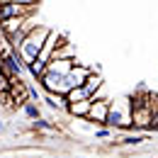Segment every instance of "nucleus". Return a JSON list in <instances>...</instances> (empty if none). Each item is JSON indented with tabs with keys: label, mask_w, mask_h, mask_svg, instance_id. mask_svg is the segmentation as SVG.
<instances>
[{
	"label": "nucleus",
	"mask_w": 158,
	"mask_h": 158,
	"mask_svg": "<svg viewBox=\"0 0 158 158\" xmlns=\"http://www.w3.org/2000/svg\"><path fill=\"white\" fill-rule=\"evenodd\" d=\"M46 37H49V27H44V24H34V29L22 39V44L17 46V56L22 59L24 66L32 63V61H37L41 46H44V41H46Z\"/></svg>",
	"instance_id": "f257e3e1"
},
{
	"label": "nucleus",
	"mask_w": 158,
	"mask_h": 158,
	"mask_svg": "<svg viewBox=\"0 0 158 158\" xmlns=\"http://www.w3.org/2000/svg\"><path fill=\"white\" fill-rule=\"evenodd\" d=\"M32 15V7H22L17 2H10V0H0V22L5 20H24Z\"/></svg>",
	"instance_id": "f03ea898"
},
{
	"label": "nucleus",
	"mask_w": 158,
	"mask_h": 158,
	"mask_svg": "<svg viewBox=\"0 0 158 158\" xmlns=\"http://www.w3.org/2000/svg\"><path fill=\"white\" fill-rule=\"evenodd\" d=\"M24 73V63L17 56V51H7L2 56V76L5 78H20Z\"/></svg>",
	"instance_id": "7ed1b4c3"
},
{
	"label": "nucleus",
	"mask_w": 158,
	"mask_h": 158,
	"mask_svg": "<svg viewBox=\"0 0 158 158\" xmlns=\"http://www.w3.org/2000/svg\"><path fill=\"white\" fill-rule=\"evenodd\" d=\"M41 88L49 93V95H59L63 98L66 93H68V85H66V78H59V76H49V73H44L39 78Z\"/></svg>",
	"instance_id": "20e7f679"
},
{
	"label": "nucleus",
	"mask_w": 158,
	"mask_h": 158,
	"mask_svg": "<svg viewBox=\"0 0 158 158\" xmlns=\"http://www.w3.org/2000/svg\"><path fill=\"white\" fill-rule=\"evenodd\" d=\"M110 102L107 100H102V98H95L93 102H90V112H88V117L85 119H90V122H98V124H107V112H110Z\"/></svg>",
	"instance_id": "39448f33"
},
{
	"label": "nucleus",
	"mask_w": 158,
	"mask_h": 158,
	"mask_svg": "<svg viewBox=\"0 0 158 158\" xmlns=\"http://www.w3.org/2000/svg\"><path fill=\"white\" fill-rule=\"evenodd\" d=\"M93 71L88 68V66H80V63H73V68L68 71V76H66V85H68V90H73V88H83V83L88 80Z\"/></svg>",
	"instance_id": "423d86ee"
},
{
	"label": "nucleus",
	"mask_w": 158,
	"mask_h": 158,
	"mask_svg": "<svg viewBox=\"0 0 158 158\" xmlns=\"http://www.w3.org/2000/svg\"><path fill=\"white\" fill-rule=\"evenodd\" d=\"M61 37L56 29H49V37H46V41H44V46H41V51H39V56L37 59L41 61V63H49L51 61V56H54V51H56V46L61 44Z\"/></svg>",
	"instance_id": "0eeeda50"
},
{
	"label": "nucleus",
	"mask_w": 158,
	"mask_h": 158,
	"mask_svg": "<svg viewBox=\"0 0 158 158\" xmlns=\"http://www.w3.org/2000/svg\"><path fill=\"white\" fill-rule=\"evenodd\" d=\"M73 63H76V61L51 59L49 63H46V68H44V73H49V76H59V78H66V76H68V71L73 68Z\"/></svg>",
	"instance_id": "6e6552de"
},
{
	"label": "nucleus",
	"mask_w": 158,
	"mask_h": 158,
	"mask_svg": "<svg viewBox=\"0 0 158 158\" xmlns=\"http://www.w3.org/2000/svg\"><path fill=\"white\" fill-rule=\"evenodd\" d=\"M100 88H102V76L93 71V73L88 76V80L83 83V90H85V95H88L90 100H95V93H98Z\"/></svg>",
	"instance_id": "1a4fd4ad"
},
{
	"label": "nucleus",
	"mask_w": 158,
	"mask_h": 158,
	"mask_svg": "<svg viewBox=\"0 0 158 158\" xmlns=\"http://www.w3.org/2000/svg\"><path fill=\"white\" fill-rule=\"evenodd\" d=\"M90 102H93V100H80V102H73V105H66V110H68V114H73V117L85 119L88 112H90Z\"/></svg>",
	"instance_id": "9d476101"
},
{
	"label": "nucleus",
	"mask_w": 158,
	"mask_h": 158,
	"mask_svg": "<svg viewBox=\"0 0 158 158\" xmlns=\"http://www.w3.org/2000/svg\"><path fill=\"white\" fill-rule=\"evenodd\" d=\"M24 20H29V17H24ZM24 20H5V22H0V29H2V32H5V37L10 39L12 34H17V29L24 24Z\"/></svg>",
	"instance_id": "9b49d317"
},
{
	"label": "nucleus",
	"mask_w": 158,
	"mask_h": 158,
	"mask_svg": "<svg viewBox=\"0 0 158 158\" xmlns=\"http://www.w3.org/2000/svg\"><path fill=\"white\" fill-rule=\"evenodd\" d=\"M44 68H46V63H41L39 59L24 66V71H29V76H32V78H37V80H39L41 76H44Z\"/></svg>",
	"instance_id": "f8f14e48"
},
{
	"label": "nucleus",
	"mask_w": 158,
	"mask_h": 158,
	"mask_svg": "<svg viewBox=\"0 0 158 158\" xmlns=\"http://www.w3.org/2000/svg\"><path fill=\"white\" fill-rule=\"evenodd\" d=\"M24 114L29 119H39V107H37L32 100H27V102H24Z\"/></svg>",
	"instance_id": "ddd939ff"
},
{
	"label": "nucleus",
	"mask_w": 158,
	"mask_h": 158,
	"mask_svg": "<svg viewBox=\"0 0 158 158\" xmlns=\"http://www.w3.org/2000/svg\"><path fill=\"white\" fill-rule=\"evenodd\" d=\"M46 102H49V107H54V110H66V100L59 98V95H49Z\"/></svg>",
	"instance_id": "4468645a"
},
{
	"label": "nucleus",
	"mask_w": 158,
	"mask_h": 158,
	"mask_svg": "<svg viewBox=\"0 0 158 158\" xmlns=\"http://www.w3.org/2000/svg\"><path fill=\"white\" fill-rule=\"evenodd\" d=\"M141 141H146V134H127L122 139V143H127V146H134V143H141Z\"/></svg>",
	"instance_id": "2eb2a0df"
},
{
	"label": "nucleus",
	"mask_w": 158,
	"mask_h": 158,
	"mask_svg": "<svg viewBox=\"0 0 158 158\" xmlns=\"http://www.w3.org/2000/svg\"><path fill=\"white\" fill-rule=\"evenodd\" d=\"M10 2H17V5H22V7H32V10H34L39 0H10Z\"/></svg>",
	"instance_id": "dca6fc26"
},
{
	"label": "nucleus",
	"mask_w": 158,
	"mask_h": 158,
	"mask_svg": "<svg viewBox=\"0 0 158 158\" xmlns=\"http://www.w3.org/2000/svg\"><path fill=\"white\" fill-rule=\"evenodd\" d=\"M34 127L41 129V131H49V129H51V124H49L46 119H34Z\"/></svg>",
	"instance_id": "f3484780"
},
{
	"label": "nucleus",
	"mask_w": 158,
	"mask_h": 158,
	"mask_svg": "<svg viewBox=\"0 0 158 158\" xmlns=\"http://www.w3.org/2000/svg\"><path fill=\"white\" fill-rule=\"evenodd\" d=\"M95 136H98V139H107V136H110V129H98Z\"/></svg>",
	"instance_id": "a211bd4d"
},
{
	"label": "nucleus",
	"mask_w": 158,
	"mask_h": 158,
	"mask_svg": "<svg viewBox=\"0 0 158 158\" xmlns=\"http://www.w3.org/2000/svg\"><path fill=\"white\" fill-rule=\"evenodd\" d=\"M2 129H5V124H2V122H0V131H2Z\"/></svg>",
	"instance_id": "6ab92c4d"
}]
</instances>
